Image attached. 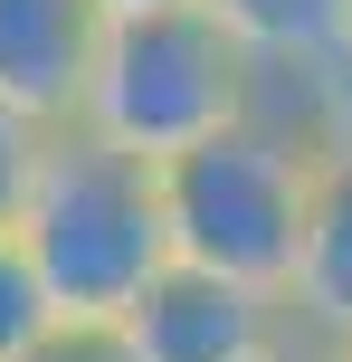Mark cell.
I'll use <instances>...</instances> for the list:
<instances>
[{
	"mask_svg": "<svg viewBox=\"0 0 352 362\" xmlns=\"http://www.w3.org/2000/svg\"><path fill=\"white\" fill-rule=\"evenodd\" d=\"M19 362H143V353L124 344V325H48Z\"/></svg>",
	"mask_w": 352,
	"mask_h": 362,
	"instance_id": "obj_10",
	"label": "cell"
},
{
	"mask_svg": "<svg viewBox=\"0 0 352 362\" xmlns=\"http://www.w3.org/2000/svg\"><path fill=\"white\" fill-rule=\"evenodd\" d=\"M267 86H277V76L248 57V38L229 29L210 0H181V10L105 19V48H95L76 124L105 134V144H124V153H143V163H171V153L210 144L219 124L257 115Z\"/></svg>",
	"mask_w": 352,
	"mask_h": 362,
	"instance_id": "obj_3",
	"label": "cell"
},
{
	"mask_svg": "<svg viewBox=\"0 0 352 362\" xmlns=\"http://www.w3.org/2000/svg\"><path fill=\"white\" fill-rule=\"evenodd\" d=\"M315 172H324L315 105L286 115L277 95H267L257 115H238V124H219L210 144H190V153L162 163L171 257L286 296L296 248H305V210H315Z\"/></svg>",
	"mask_w": 352,
	"mask_h": 362,
	"instance_id": "obj_2",
	"label": "cell"
},
{
	"mask_svg": "<svg viewBox=\"0 0 352 362\" xmlns=\"http://www.w3.org/2000/svg\"><path fill=\"white\" fill-rule=\"evenodd\" d=\"M124 344L143 362H277L286 344H305V334H296V315H286V296L171 257L143 286V305L124 315Z\"/></svg>",
	"mask_w": 352,
	"mask_h": 362,
	"instance_id": "obj_4",
	"label": "cell"
},
{
	"mask_svg": "<svg viewBox=\"0 0 352 362\" xmlns=\"http://www.w3.org/2000/svg\"><path fill=\"white\" fill-rule=\"evenodd\" d=\"M277 362H334V353H324V344H286Z\"/></svg>",
	"mask_w": 352,
	"mask_h": 362,
	"instance_id": "obj_12",
	"label": "cell"
},
{
	"mask_svg": "<svg viewBox=\"0 0 352 362\" xmlns=\"http://www.w3.org/2000/svg\"><path fill=\"white\" fill-rule=\"evenodd\" d=\"M48 325H57V305H48V286H38L29 248H19V229H0V362H19Z\"/></svg>",
	"mask_w": 352,
	"mask_h": 362,
	"instance_id": "obj_8",
	"label": "cell"
},
{
	"mask_svg": "<svg viewBox=\"0 0 352 362\" xmlns=\"http://www.w3.org/2000/svg\"><path fill=\"white\" fill-rule=\"evenodd\" d=\"M286 315L305 344H352V144H324L315 210H305V248L286 276Z\"/></svg>",
	"mask_w": 352,
	"mask_h": 362,
	"instance_id": "obj_6",
	"label": "cell"
},
{
	"mask_svg": "<svg viewBox=\"0 0 352 362\" xmlns=\"http://www.w3.org/2000/svg\"><path fill=\"white\" fill-rule=\"evenodd\" d=\"M95 48H105L95 0H0V105L38 124H76Z\"/></svg>",
	"mask_w": 352,
	"mask_h": 362,
	"instance_id": "obj_5",
	"label": "cell"
},
{
	"mask_svg": "<svg viewBox=\"0 0 352 362\" xmlns=\"http://www.w3.org/2000/svg\"><path fill=\"white\" fill-rule=\"evenodd\" d=\"M48 144H57V124L0 105V229H19V210H29V191H38V163H48Z\"/></svg>",
	"mask_w": 352,
	"mask_h": 362,
	"instance_id": "obj_9",
	"label": "cell"
},
{
	"mask_svg": "<svg viewBox=\"0 0 352 362\" xmlns=\"http://www.w3.org/2000/svg\"><path fill=\"white\" fill-rule=\"evenodd\" d=\"M210 10L248 38V57L267 76H305L315 86V76H334L352 57V0H210Z\"/></svg>",
	"mask_w": 352,
	"mask_h": 362,
	"instance_id": "obj_7",
	"label": "cell"
},
{
	"mask_svg": "<svg viewBox=\"0 0 352 362\" xmlns=\"http://www.w3.org/2000/svg\"><path fill=\"white\" fill-rule=\"evenodd\" d=\"M105 19H133V10H181V0H95Z\"/></svg>",
	"mask_w": 352,
	"mask_h": 362,
	"instance_id": "obj_11",
	"label": "cell"
},
{
	"mask_svg": "<svg viewBox=\"0 0 352 362\" xmlns=\"http://www.w3.org/2000/svg\"><path fill=\"white\" fill-rule=\"evenodd\" d=\"M19 248L48 286L57 325H124L143 305V286L171 267L162 163H143V153L105 144L86 124H57L38 191L19 210Z\"/></svg>",
	"mask_w": 352,
	"mask_h": 362,
	"instance_id": "obj_1",
	"label": "cell"
},
{
	"mask_svg": "<svg viewBox=\"0 0 352 362\" xmlns=\"http://www.w3.org/2000/svg\"><path fill=\"white\" fill-rule=\"evenodd\" d=\"M334 362H352V344H334Z\"/></svg>",
	"mask_w": 352,
	"mask_h": 362,
	"instance_id": "obj_13",
	"label": "cell"
}]
</instances>
